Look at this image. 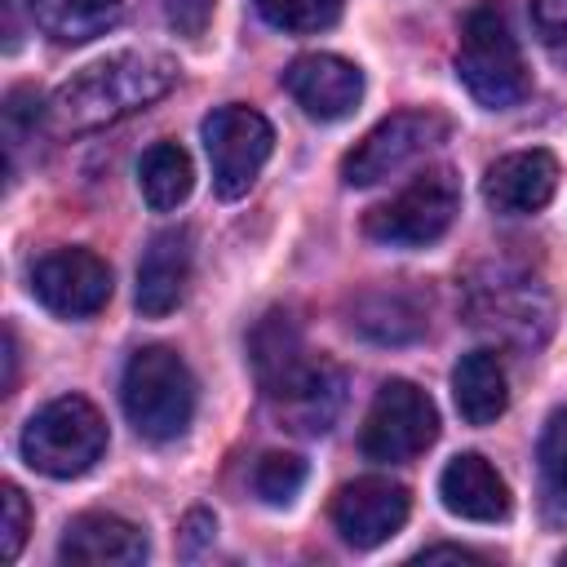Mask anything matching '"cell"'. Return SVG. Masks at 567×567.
<instances>
[{"instance_id":"6da1fadb","label":"cell","mask_w":567,"mask_h":567,"mask_svg":"<svg viewBox=\"0 0 567 567\" xmlns=\"http://www.w3.org/2000/svg\"><path fill=\"white\" fill-rule=\"evenodd\" d=\"M248 363H252L261 394L270 399V408L279 412V421L288 430L319 439L337 425V416L346 408V372L306 346L292 315L270 310L252 328Z\"/></svg>"},{"instance_id":"7a4b0ae2","label":"cell","mask_w":567,"mask_h":567,"mask_svg":"<svg viewBox=\"0 0 567 567\" xmlns=\"http://www.w3.org/2000/svg\"><path fill=\"white\" fill-rule=\"evenodd\" d=\"M173 84H177V62L168 53L124 49L58 84V93L44 106V124L58 137H84L159 102Z\"/></svg>"},{"instance_id":"3957f363","label":"cell","mask_w":567,"mask_h":567,"mask_svg":"<svg viewBox=\"0 0 567 567\" xmlns=\"http://www.w3.org/2000/svg\"><path fill=\"white\" fill-rule=\"evenodd\" d=\"M120 403L128 425L151 443H173L190 430L195 416V377L186 359L168 346H142L124 363Z\"/></svg>"},{"instance_id":"277c9868","label":"cell","mask_w":567,"mask_h":567,"mask_svg":"<svg viewBox=\"0 0 567 567\" xmlns=\"http://www.w3.org/2000/svg\"><path fill=\"white\" fill-rule=\"evenodd\" d=\"M456 80L487 111H505L532 93V71L523 62L518 35L501 4H478L465 13L461 49H456Z\"/></svg>"},{"instance_id":"5b68a950","label":"cell","mask_w":567,"mask_h":567,"mask_svg":"<svg viewBox=\"0 0 567 567\" xmlns=\"http://www.w3.org/2000/svg\"><path fill=\"white\" fill-rule=\"evenodd\" d=\"M22 461L49 478H80L106 452V421L84 394L49 399L22 425Z\"/></svg>"},{"instance_id":"8992f818","label":"cell","mask_w":567,"mask_h":567,"mask_svg":"<svg viewBox=\"0 0 567 567\" xmlns=\"http://www.w3.org/2000/svg\"><path fill=\"white\" fill-rule=\"evenodd\" d=\"M461 213V182L447 164L416 173L403 190L368 208L363 235L385 244V248H425L447 235V226Z\"/></svg>"},{"instance_id":"52a82bcc","label":"cell","mask_w":567,"mask_h":567,"mask_svg":"<svg viewBox=\"0 0 567 567\" xmlns=\"http://www.w3.org/2000/svg\"><path fill=\"white\" fill-rule=\"evenodd\" d=\"M452 120L443 111L430 106H412V111H394L381 124H372L341 159V182L346 186H372L399 168H408L412 159H421L425 151H434L439 142H447Z\"/></svg>"},{"instance_id":"ba28073f","label":"cell","mask_w":567,"mask_h":567,"mask_svg":"<svg viewBox=\"0 0 567 567\" xmlns=\"http://www.w3.org/2000/svg\"><path fill=\"white\" fill-rule=\"evenodd\" d=\"M434 439H439L434 399L412 381H385L363 416V430H359L363 456L381 461V465H403V461L421 456Z\"/></svg>"},{"instance_id":"9c48e42d","label":"cell","mask_w":567,"mask_h":567,"mask_svg":"<svg viewBox=\"0 0 567 567\" xmlns=\"http://www.w3.org/2000/svg\"><path fill=\"white\" fill-rule=\"evenodd\" d=\"M204 151L213 164V190L221 199H239L266 168L275 151V128L261 111L230 102L204 120Z\"/></svg>"},{"instance_id":"30bf717a","label":"cell","mask_w":567,"mask_h":567,"mask_svg":"<svg viewBox=\"0 0 567 567\" xmlns=\"http://www.w3.org/2000/svg\"><path fill=\"white\" fill-rule=\"evenodd\" d=\"M465 315L474 328L492 332L509 346H536L549 332V297L536 279L496 266L492 275L474 279L465 292Z\"/></svg>"},{"instance_id":"8fae6325","label":"cell","mask_w":567,"mask_h":567,"mask_svg":"<svg viewBox=\"0 0 567 567\" xmlns=\"http://www.w3.org/2000/svg\"><path fill=\"white\" fill-rule=\"evenodd\" d=\"M31 292L58 319H89L111 301V266L89 248H53L31 261Z\"/></svg>"},{"instance_id":"7c38bea8","label":"cell","mask_w":567,"mask_h":567,"mask_svg":"<svg viewBox=\"0 0 567 567\" xmlns=\"http://www.w3.org/2000/svg\"><path fill=\"white\" fill-rule=\"evenodd\" d=\"M408 509H412V496H408L403 483L368 474V478L346 483L332 496V527L341 532L346 545L377 549V545H385L408 523Z\"/></svg>"},{"instance_id":"4fadbf2b","label":"cell","mask_w":567,"mask_h":567,"mask_svg":"<svg viewBox=\"0 0 567 567\" xmlns=\"http://www.w3.org/2000/svg\"><path fill=\"white\" fill-rule=\"evenodd\" d=\"M284 89L310 120H346L363 97V71L337 53H306L288 62Z\"/></svg>"},{"instance_id":"5bb4252c","label":"cell","mask_w":567,"mask_h":567,"mask_svg":"<svg viewBox=\"0 0 567 567\" xmlns=\"http://www.w3.org/2000/svg\"><path fill=\"white\" fill-rule=\"evenodd\" d=\"M554 190H558V159L545 146L509 151L483 173V199L505 217L540 213L554 199Z\"/></svg>"},{"instance_id":"9a60e30c","label":"cell","mask_w":567,"mask_h":567,"mask_svg":"<svg viewBox=\"0 0 567 567\" xmlns=\"http://www.w3.org/2000/svg\"><path fill=\"white\" fill-rule=\"evenodd\" d=\"M190 230L186 226H168L159 235H151L142 261H137V310L146 319H164L182 306L186 297V284H190V261H195V248H190Z\"/></svg>"},{"instance_id":"2e32d148","label":"cell","mask_w":567,"mask_h":567,"mask_svg":"<svg viewBox=\"0 0 567 567\" xmlns=\"http://www.w3.org/2000/svg\"><path fill=\"white\" fill-rule=\"evenodd\" d=\"M146 554H151V540L137 523L120 514H97V509L71 518L58 540V558L75 567H137L146 563Z\"/></svg>"},{"instance_id":"e0dca14e","label":"cell","mask_w":567,"mask_h":567,"mask_svg":"<svg viewBox=\"0 0 567 567\" xmlns=\"http://www.w3.org/2000/svg\"><path fill=\"white\" fill-rule=\"evenodd\" d=\"M439 496H443L447 514L470 518V523H501V518H509V487L492 470V461L478 456V452H461V456H452L443 465Z\"/></svg>"},{"instance_id":"ac0fdd59","label":"cell","mask_w":567,"mask_h":567,"mask_svg":"<svg viewBox=\"0 0 567 567\" xmlns=\"http://www.w3.org/2000/svg\"><path fill=\"white\" fill-rule=\"evenodd\" d=\"M452 399L461 421L470 425H492L505 403H509V377L496 350H470L461 354V363L452 368Z\"/></svg>"},{"instance_id":"d6986e66","label":"cell","mask_w":567,"mask_h":567,"mask_svg":"<svg viewBox=\"0 0 567 567\" xmlns=\"http://www.w3.org/2000/svg\"><path fill=\"white\" fill-rule=\"evenodd\" d=\"M350 328H359L381 346H403L425 332V310L408 288H372L354 301Z\"/></svg>"},{"instance_id":"ffe728a7","label":"cell","mask_w":567,"mask_h":567,"mask_svg":"<svg viewBox=\"0 0 567 567\" xmlns=\"http://www.w3.org/2000/svg\"><path fill=\"white\" fill-rule=\"evenodd\" d=\"M124 0H27L31 22L58 44H84L120 22Z\"/></svg>"},{"instance_id":"44dd1931","label":"cell","mask_w":567,"mask_h":567,"mask_svg":"<svg viewBox=\"0 0 567 567\" xmlns=\"http://www.w3.org/2000/svg\"><path fill=\"white\" fill-rule=\"evenodd\" d=\"M137 186H142V199L155 208V213H168L177 208L190 186H195V168H190V155L177 146V142H155L142 164H137Z\"/></svg>"},{"instance_id":"7402d4cb","label":"cell","mask_w":567,"mask_h":567,"mask_svg":"<svg viewBox=\"0 0 567 567\" xmlns=\"http://www.w3.org/2000/svg\"><path fill=\"white\" fill-rule=\"evenodd\" d=\"M536 470H540L545 509L567 518V408L549 412L540 443H536Z\"/></svg>"},{"instance_id":"603a6c76","label":"cell","mask_w":567,"mask_h":567,"mask_svg":"<svg viewBox=\"0 0 567 567\" xmlns=\"http://www.w3.org/2000/svg\"><path fill=\"white\" fill-rule=\"evenodd\" d=\"M252 4L270 27L288 35H315L341 18V0H252Z\"/></svg>"},{"instance_id":"cb8c5ba5","label":"cell","mask_w":567,"mask_h":567,"mask_svg":"<svg viewBox=\"0 0 567 567\" xmlns=\"http://www.w3.org/2000/svg\"><path fill=\"white\" fill-rule=\"evenodd\" d=\"M301 487H306V461L292 452H266L252 465V492L266 505H288Z\"/></svg>"},{"instance_id":"d4e9b609","label":"cell","mask_w":567,"mask_h":567,"mask_svg":"<svg viewBox=\"0 0 567 567\" xmlns=\"http://www.w3.org/2000/svg\"><path fill=\"white\" fill-rule=\"evenodd\" d=\"M532 31L549 62L567 71V0H532Z\"/></svg>"},{"instance_id":"484cf974","label":"cell","mask_w":567,"mask_h":567,"mask_svg":"<svg viewBox=\"0 0 567 567\" xmlns=\"http://www.w3.org/2000/svg\"><path fill=\"white\" fill-rule=\"evenodd\" d=\"M0 509H4V518H0V549H4V558H18V549L27 540V527H31L27 496L13 483H4L0 487Z\"/></svg>"},{"instance_id":"4316f807","label":"cell","mask_w":567,"mask_h":567,"mask_svg":"<svg viewBox=\"0 0 567 567\" xmlns=\"http://www.w3.org/2000/svg\"><path fill=\"white\" fill-rule=\"evenodd\" d=\"M208 9H213V0H168V18H173L186 35H199V31H204Z\"/></svg>"},{"instance_id":"83f0119b","label":"cell","mask_w":567,"mask_h":567,"mask_svg":"<svg viewBox=\"0 0 567 567\" xmlns=\"http://www.w3.org/2000/svg\"><path fill=\"white\" fill-rule=\"evenodd\" d=\"M186 554H195L199 549V540H208L213 532H217V523H213V514H204V509H195V514H186Z\"/></svg>"},{"instance_id":"f1b7e54d","label":"cell","mask_w":567,"mask_h":567,"mask_svg":"<svg viewBox=\"0 0 567 567\" xmlns=\"http://www.w3.org/2000/svg\"><path fill=\"white\" fill-rule=\"evenodd\" d=\"M434 558H461V563H478V554H470V549H461V545H430V549H421V554H416V563H434Z\"/></svg>"},{"instance_id":"f546056e","label":"cell","mask_w":567,"mask_h":567,"mask_svg":"<svg viewBox=\"0 0 567 567\" xmlns=\"http://www.w3.org/2000/svg\"><path fill=\"white\" fill-rule=\"evenodd\" d=\"M13 381H18V337L13 328H4V394L13 390Z\"/></svg>"},{"instance_id":"4dcf8cb0","label":"cell","mask_w":567,"mask_h":567,"mask_svg":"<svg viewBox=\"0 0 567 567\" xmlns=\"http://www.w3.org/2000/svg\"><path fill=\"white\" fill-rule=\"evenodd\" d=\"M563 563H567V554H563Z\"/></svg>"}]
</instances>
